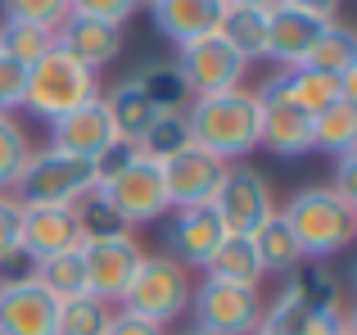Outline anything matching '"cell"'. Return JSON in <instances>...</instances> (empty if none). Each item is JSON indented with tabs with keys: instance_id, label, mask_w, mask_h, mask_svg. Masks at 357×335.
I'll list each match as a JSON object with an SVG mask.
<instances>
[{
	"instance_id": "cell-12",
	"label": "cell",
	"mask_w": 357,
	"mask_h": 335,
	"mask_svg": "<svg viewBox=\"0 0 357 335\" xmlns=\"http://www.w3.org/2000/svg\"><path fill=\"white\" fill-rule=\"evenodd\" d=\"M158 168H163V191H167L172 209H204V204H213V195H218V186H222L231 163H222V159H213V154L190 145V150L172 154V159L158 163Z\"/></svg>"
},
{
	"instance_id": "cell-14",
	"label": "cell",
	"mask_w": 357,
	"mask_h": 335,
	"mask_svg": "<svg viewBox=\"0 0 357 335\" xmlns=\"http://www.w3.org/2000/svg\"><path fill=\"white\" fill-rule=\"evenodd\" d=\"M18 249L32 263L63 249H82L77 213L73 209H50V204H18Z\"/></svg>"
},
{
	"instance_id": "cell-24",
	"label": "cell",
	"mask_w": 357,
	"mask_h": 335,
	"mask_svg": "<svg viewBox=\"0 0 357 335\" xmlns=\"http://www.w3.org/2000/svg\"><path fill=\"white\" fill-rule=\"evenodd\" d=\"M312 150H326L335 159L357 154V105L349 100H335L331 109L312 118Z\"/></svg>"
},
{
	"instance_id": "cell-7",
	"label": "cell",
	"mask_w": 357,
	"mask_h": 335,
	"mask_svg": "<svg viewBox=\"0 0 357 335\" xmlns=\"http://www.w3.org/2000/svg\"><path fill=\"white\" fill-rule=\"evenodd\" d=\"M172 68H176V77H181L185 96L199 100V96H222V91L244 87V73H249V64H244L218 32H208V36H199V41L181 45Z\"/></svg>"
},
{
	"instance_id": "cell-1",
	"label": "cell",
	"mask_w": 357,
	"mask_h": 335,
	"mask_svg": "<svg viewBox=\"0 0 357 335\" xmlns=\"http://www.w3.org/2000/svg\"><path fill=\"white\" fill-rule=\"evenodd\" d=\"M185 127L190 145L222 163H236L249 150H258V100L253 91H222V96H199L185 105Z\"/></svg>"
},
{
	"instance_id": "cell-3",
	"label": "cell",
	"mask_w": 357,
	"mask_h": 335,
	"mask_svg": "<svg viewBox=\"0 0 357 335\" xmlns=\"http://www.w3.org/2000/svg\"><path fill=\"white\" fill-rule=\"evenodd\" d=\"M91 100H100V73H91L86 64H77L68 50H59V45H50V50L27 68L23 109H32L45 123L91 105Z\"/></svg>"
},
{
	"instance_id": "cell-11",
	"label": "cell",
	"mask_w": 357,
	"mask_h": 335,
	"mask_svg": "<svg viewBox=\"0 0 357 335\" xmlns=\"http://www.w3.org/2000/svg\"><path fill=\"white\" fill-rule=\"evenodd\" d=\"M145 263V249L136 245V236H118V240H91L82 245V267H86V295L105 299L109 308L122 304L136 267Z\"/></svg>"
},
{
	"instance_id": "cell-16",
	"label": "cell",
	"mask_w": 357,
	"mask_h": 335,
	"mask_svg": "<svg viewBox=\"0 0 357 335\" xmlns=\"http://www.w3.org/2000/svg\"><path fill=\"white\" fill-rule=\"evenodd\" d=\"M0 335H59V299L36 281L0 290Z\"/></svg>"
},
{
	"instance_id": "cell-10",
	"label": "cell",
	"mask_w": 357,
	"mask_h": 335,
	"mask_svg": "<svg viewBox=\"0 0 357 335\" xmlns=\"http://www.w3.org/2000/svg\"><path fill=\"white\" fill-rule=\"evenodd\" d=\"M100 200L122 218V227H145V222H158L172 204H167V191H163V168L149 163V159H136L127 172H118L114 181L100 186Z\"/></svg>"
},
{
	"instance_id": "cell-29",
	"label": "cell",
	"mask_w": 357,
	"mask_h": 335,
	"mask_svg": "<svg viewBox=\"0 0 357 335\" xmlns=\"http://www.w3.org/2000/svg\"><path fill=\"white\" fill-rule=\"evenodd\" d=\"M50 45H54V32H45V27L0 23V54H5V59H14V64H23V68H32V64L50 50Z\"/></svg>"
},
{
	"instance_id": "cell-37",
	"label": "cell",
	"mask_w": 357,
	"mask_h": 335,
	"mask_svg": "<svg viewBox=\"0 0 357 335\" xmlns=\"http://www.w3.org/2000/svg\"><path fill=\"white\" fill-rule=\"evenodd\" d=\"M27 96V68L0 54V118H14V109H23Z\"/></svg>"
},
{
	"instance_id": "cell-27",
	"label": "cell",
	"mask_w": 357,
	"mask_h": 335,
	"mask_svg": "<svg viewBox=\"0 0 357 335\" xmlns=\"http://www.w3.org/2000/svg\"><path fill=\"white\" fill-rule=\"evenodd\" d=\"M303 68H317V73H326V77H344L349 68H357V36H353V27L335 23L331 32L312 45V54H307Z\"/></svg>"
},
{
	"instance_id": "cell-9",
	"label": "cell",
	"mask_w": 357,
	"mask_h": 335,
	"mask_svg": "<svg viewBox=\"0 0 357 335\" xmlns=\"http://www.w3.org/2000/svg\"><path fill=\"white\" fill-rule=\"evenodd\" d=\"M195 331L204 335H253L262 327V299L258 290H244L231 281H208L204 276L190 290Z\"/></svg>"
},
{
	"instance_id": "cell-42",
	"label": "cell",
	"mask_w": 357,
	"mask_h": 335,
	"mask_svg": "<svg viewBox=\"0 0 357 335\" xmlns=\"http://www.w3.org/2000/svg\"><path fill=\"white\" fill-rule=\"evenodd\" d=\"M109 335H167V327L140 322V318H131V313H114V322H109Z\"/></svg>"
},
{
	"instance_id": "cell-40",
	"label": "cell",
	"mask_w": 357,
	"mask_h": 335,
	"mask_svg": "<svg viewBox=\"0 0 357 335\" xmlns=\"http://www.w3.org/2000/svg\"><path fill=\"white\" fill-rule=\"evenodd\" d=\"M18 249V200L14 195H0V258Z\"/></svg>"
},
{
	"instance_id": "cell-13",
	"label": "cell",
	"mask_w": 357,
	"mask_h": 335,
	"mask_svg": "<svg viewBox=\"0 0 357 335\" xmlns=\"http://www.w3.org/2000/svg\"><path fill=\"white\" fill-rule=\"evenodd\" d=\"M253 100H258V145H267L280 159H294V154L312 150V118L298 105H289L271 87H258Z\"/></svg>"
},
{
	"instance_id": "cell-31",
	"label": "cell",
	"mask_w": 357,
	"mask_h": 335,
	"mask_svg": "<svg viewBox=\"0 0 357 335\" xmlns=\"http://www.w3.org/2000/svg\"><path fill=\"white\" fill-rule=\"evenodd\" d=\"M27 154H32V141H27L23 123H18V118H0V195L14 191Z\"/></svg>"
},
{
	"instance_id": "cell-8",
	"label": "cell",
	"mask_w": 357,
	"mask_h": 335,
	"mask_svg": "<svg viewBox=\"0 0 357 335\" xmlns=\"http://www.w3.org/2000/svg\"><path fill=\"white\" fill-rule=\"evenodd\" d=\"M208 209L222 218L227 236H253V231H258L267 218H276V195H271L267 177H262L258 168L231 163Z\"/></svg>"
},
{
	"instance_id": "cell-4",
	"label": "cell",
	"mask_w": 357,
	"mask_h": 335,
	"mask_svg": "<svg viewBox=\"0 0 357 335\" xmlns=\"http://www.w3.org/2000/svg\"><path fill=\"white\" fill-rule=\"evenodd\" d=\"M18 204H50V209H77L86 195H96V172H91L86 159H73V154L59 150H32L14 181Z\"/></svg>"
},
{
	"instance_id": "cell-32",
	"label": "cell",
	"mask_w": 357,
	"mask_h": 335,
	"mask_svg": "<svg viewBox=\"0 0 357 335\" xmlns=\"http://www.w3.org/2000/svg\"><path fill=\"white\" fill-rule=\"evenodd\" d=\"M77 231H82V245H91V240H118V236H131L127 227H122V218L114 209H109L100 195H86V200L77 204Z\"/></svg>"
},
{
	"instance_id": "cell-28",
	"label": "cell",
	"mask_w": 357,
	"mask_h": 335,
	"mask_svg": "<svg viewBox=\"0 0 357 335\" xmlns=\"http://www.w3.org/2000/svg\"><path fill=\"white\" fill-rule=\"evenodd\" d=\"M118 308H109L96 295H77V299L59 304V335H109V322H114Z\"/></svg>"
},
{
	"instance_id": "cell-5",
	"label": "cell",
	"mask_w": 357,
	"mask_h": 335,
	"mask_svg": "<svg viewBox=\"0 0 357 335\" xmlns=\"http://www.w3.org/2000/svg\"><path fill=\"white\" fill-rule=\"evenodd\" d=\"M190 290L195 285H190V272H185V267H176L172 258H163V254H145V263L136 267L127 295H122L118 313H131V318H140V322L167 327V322H176L190 308Z\"/></svg>"
},
{
	"instance_id": "cell-33",
	"label": "cell",
	"mask_w": 357,
	"mask_h": 335,
	"mask_svg": "<svg viewBox=\"0 0 357 335\" xmlns=\"http://www.w3.org/2000/svg\"><path fill=\"white\" fill-rule=\"evenodd\" d=\"M136 82H140V91L154 100V109H185L190 105V96H185V87H181L172 64H149V68L136 73Z\"/></svg>"
},
{
	"instance_id": "cell-19",
	"label": "cell",
	"mask_w": 357,
	"mask_h": 335,
	"mask_svg": "<svg viewBox=\"0 0 357 335\" xmlns=\"http://www.w3.org/2000/svg\"><path fill=\"white\" fill-rule=\"evenodd\" d=\"M218 36L244 64L267 59V5L262 0H222Z\"/></svg>"
},
{
	"instance_id": "cell-20",
	"label": "cell",
	"mask_w": 357,
	"mask_h": 335,
	"mask_svg": "<svg viewBox=\"0 0 357 335\" xmlns=\"http://www.w3.org/2000/svg\"><path fill=\"white\" fill-rule=\"evenodd\" d=\"M149 18H154V27L181 50V45L199 41V36L218 32L222 0H158V5L149 9Z\"/></svg>"
},
{
	"instance_id": "cell-17",
	"label": "cell",
	"mask_w": 357,
	"mask_h": 335,
	"mask_svg": "<svg viewBox=\"0 0 357 335\" xmlns=\"http://www.w3.org/2000/svg\"><path fill=\"white\" fill-rule=\"evenodd\" d=\"M109 141H118V136H114V127H109L100 100H91V105H82V109H73V114H63V118L50 123V150L73 154V159L91 163Z\"/></svg>"
},
{
	"instance_id": "cell-36",
	"label": "cell",
	"mask_w": 357,
	"mask_h": 335,
	"mask_svg": "<svg viewBox=\"0 0 357 335\" xmlns=\"http://www.w3.org/2000/svg\"><path fill=\"white\" fill-rule=\"evenodd\" d=\"M136 159H140V150H136L131 141H109L105 150L91 159V172H96V191H100L105 181H114L118 172H127V168L136 163Z\"/></svg>"
},
{
	"instance_id": "cell-26",
	"label": "cell",
	"mask_w": 357,
	"mask_h": 335,
	"mask_svg": "<svg viewBox=\"0 0 357 335\" xmlns=\"http://www.w3.org/2000/svg\"><path fill=\"white\" fill-rule=\"evenodd\" d=\"M41 290H50L54 299H77L86 295V267H82V249H63V254H50L36 263V276H32Z\"/></svg>"
},
{
	"instance_id": "cell-38",
	"label": "cell",
	"mask_w": 357,
	"mask_h": 335,
	"mask_svg": "<svg viewBox=\"0 0 357 335\" xmlns=\"http://www.w3.org/2000/svg\"><path fill=\"white\" fill-rule=\"evenodd\" d=\"M73 9L86 18H96V23H109V27H122L131 14H136V5H127V0H73Z\"/></svg>"
},
{
	"instance_id": "cell-41",
	"label": "cell",
	"mask_w": 357,
	"mask_h": 335,
	"mask_svg": "<svg viewBox=\"0 0 357 335\" xmlns=\"http://www.w3.org/2000/svg\"><path fill=\"white\" fill-rule=\"evenodd\" d=\"M331 191L340 195V200H349L353 209H357V154H344L340 168H335V181H331Z\"/></svg>"
},
{
	"instance_id": "cell-44",
	"label": "cell",
	"mask_w": 357,
	"mask_h": 335,
	"mask_svg": "<svg viewBox=\"0 0 357 335\" xmlns=\"http://www.w3.org/2000/svg\"><path fill=\"white\" fill-rule=\"evenodd\" d=\"M253 335H271V331H253Z\"/></svg>"
},
{
	"instance_id": "cell-18",
	"label": "cell",
	"mask_w": 357,
	"mask_h": 335,
	"mask_svg": "<svg viewBox=\"0 0 357 335\" xmlns=\"http://www.w3.org/2000/svg\"><path fill=\"white\" fill-rule=\"evenodd\" d=\"M54 45H59V50H68L77 64H86L91 73H100L105 64L118 59V50H122V27L96 23V18H86V14H77V9H73V14L63 18V27L54 32Z\"/></svg>"
},
{
	"instance_id": "cell-39",
	"label": "cell",
	"mask_w": 357,
	"mask_h": 335,
	"mask_svg": "<svg viewBox=\"0 0 357 335\" xmlns=\"http://www.w3.org/2000/svg\"><path fill=\"white\" fill-rule=\"evenodd\" d=\"M36 276V263L23 254V249H9L0 258V290H14V285H27Z\"/></svg>"
},
{
	"instance_id": "cell-6",
	"label": "cell",
	"mask_w": 357,
	"mask_h": 335,
	"mask_svg": "<svg viewBox=\"0 0 357 335\" xmlns=\"http://www.w3.org/2000/svg\"><path fill=\"white\" fill-rule=\"evenodd\" d=\"M340 23L331 5L312 0H271L267 5V59L276 68H298L307 64L312 45Z\"/></svg>"
},
{
	"instance_id": "cell-22",
	"label": "cell",
	"mask_w": 357,
	"mask_h": 335,
	"mask_svg": "<svg viewBox=\"0 0 357 335\" xmlns=\"http://www.w3.org/2000/svg\"><path fill=\"white\" fill-rule=\"evenodd\" d=\"M249 245H253V258H258L262 276H294L298 263H303V258H298L294 236H289L285 222H280V213H276V218H267L258 231H253Z\"/></svg>"
},
{
	"instance_id": "cell-34",
	"label": "cell",
	"mask_w": 357,
	"mask_h": 335,
	"mask_svg": "<svg viewBox=\"0 0 357 335\" xmlns=\"http://www.w3.org/2000/svg\"><path fill=\"white\" fill-rule=\"evenodd\" d=\"M289 281L298 285V295H303V304L312 313H321V308H344V295H340V276L335 272H326L321 263L317 267H298Z\"/></svg>"
},
{
	"instance_id": "cell-21",
	"label": "cell",
	"mask_w": 357,
	"mask_h": 335,
	"mask_svg": "<svg viewBox=\"0 0 357 335\" xmlns=\"http://www.w3.org/2000/svg\"><path fill=\"white\" fill-rule=\"evenodd\" d=\"M100 109H105V118H109V127H114L118 141H131V145H136L140 136L149 132V123L163 114V109H154V100L140 91L136 77H122L118 87L100 91Z\"/></svg>"
},
{
	"instance_id": "cell-30",
	"label": "cell",
	"mask_w": 357,
	"mask_h": 335,
	"mask_svg": "<svg viewBox=\"0 0 357 335\" xmlns=\"http://www.w3.org/2000/svg\"><path fill=\"white\" fill-rule=\"evenodd\" d=\"M307 304H303V295H298V285L294 281H285L280 285V295L271 304H262V327L258 331H271V335H294L298 327H303V318H307Z\"/></svg>"
},
{
	"instance_id": "cell-2",
	"label": "cell",
	"mask_w": 357,
	"mask_h": 335,
	"mask_svg": "<svg viewBox=\"0 0 357 335\" xmlns=\"http://www.w3.org/2000/svg\"><path fill=\"white\" fill-rule=\"evenodd\" d=\"M276 213H280V222H285V231L294 236L298 258H312V263L340 254L357 236V209L349 200H340L331 186H303V191L289 195L285 209H276Z\"/></svg>"
},
{
	"instance_id": "cell-35",
	"label": "cell",
	"mask_w": 357,
	"mask_h": 335,
	"mask_svg": "<svg viewBox=\"0 0 357 335\" xmlns=\"http://www.w3.org/2000/svg\"><path fill=\"white\" fill-rule=\"evenodd\" d=\"M68 14L73 0H9L5 5V23H27V27H45V32H59Z\"/></svg>"
},
{
	"instance_id": "cell-25",
	"label": "cell",
	"mask_w": 357,
	"mask_h": 335,
	"mask_svg": "<svg viewBox=\"0 0 357 335\" xmlns=\"http://www.w3.org/2000/svg\"><path fill=\"white\" fill-rule=\"evenodd\" d=\"M140 159L149 163H167L172 154L190 150V127H185V109H163V114L149 123V132L136 141Z\"/></svg>"
},
{
	"instance_id": "cell-23",
	"label": "cell",
	"mask_w": 357,
	"mask_h": 335,
	"mask_svg": "<svg viewBox=\"0 0 357 335\" xmlns=\"http://www.w3.org/2000/svg\"><path fill=\"white\" fill-rule=\"evenodd\" d=\"M204 276H208V281H231V285H244V290H258L262 267H258V258H253L249 236H227L222 240L218 254H213L208 267H204Z\"/></svg>"
},
{
	"instance_id": "cell-43",
	"label": "cell",
	"mask_w": 357,
	"mask_h": 335,
	"mask_svg": "<svg viewBox=\"0 0 357 335\" xmlns=\"http://www.w3.org/2000/svg\"><path fill=\"white\" fill-rule=\"evenodd\" d=\"M181 335H204V331H195V327H185V331H181Z\"/></svg>"
},
{
	"instance_id": "cell-15",
	"label": "cell",
	"mask_w": 357,
	"mask_h": 335,
	"mask_svg": "<svg viewBox=\"0 0 357 335\" xmlns=\"http://www.w3.org/2000/svg\"><path fill=\"white\" fill-rule=\"evenodd\" d=\"M227 240V227L222 218L204 204V209H176V218L167 222V254L176 267H208V258L218 254V245Z\"/></svg>"
}]
</instances>
